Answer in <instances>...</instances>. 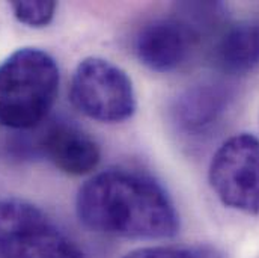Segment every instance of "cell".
I'll use <instances>...</instances> for the list:
<instances>
[{
    "label": "cell",
    "mask_w": 259,
    "mask_h": 258,
    "mask_svg": "<svg viewBox=\"0 0 259 258\" xmlns=\"http://www.w3.org/2000/svg\"><path fill=\"white\" fill-rule=\"evenodd\" d=\"M78 219L92 231L127 239L160 240L180 230L178 211L149 175L107 169L89 178L75 199Z\"/></svg>",
    "instance_id": "obj_1"
},
{
    "label": "cell",
    "mask_w": 259,
    "mask_h": 258,
    "mask_svg": "<svg viewBox=\"0 0 259 258\" xmlns=\"http://www.w3.org/2000/svg\"><path fill=\"white\" fill-rule=\"evenodd\" d=\"M59 92V68L44 50L24 47L0 64V126L29 130L50 114Z\"/></svg>",
    "instance_id": "obj_2"
},
{
    "label": "cell",
    "mask_w": 259,
    "mask_h": 258,
    "mask_svg": "<svg viewBox=\"0 0 259 258\" xmlns=\"http://www.w3.org/2000/svg\"><path fill=\"white\" fill-rule=\"evenodd\" d=\"M0 257L86 258L46 211L18 198L0 199Z\"/></svg>",
    "instance_id": "obj_3"
},
{
    "label": "cell",
    "mask_w": 259,
    "mask_h": 258,
    "mask_svg": "<svg viewBox=\"0 0 259 258\" xmlns=\"http://www.w3.org/2000/svg\"><path fill=\"white\" fill-rule=\"evenodd\" d=\"M69 98L75 109L100 123H122L136 112V94L128 74L103 58H86L77 65Z\"/></svg>",
    "instance_id": "obj_4"
},
{
    "label": "cell",
    "mask_w": 259,
    "mask_h": 258,
    "mask_svg": "<svg viewBox=\"0 0 259 258\" xmlns=\"http://www.w3.org/2000/svg\"><path fill=\"white\" fill-rule=\"evenodd\" d=\"M208 178L217 198L229 208L259 214V139L241 133L215 151Z\"/></svg>",
    "instance_id": "obj_5"
},
{
    "label": "cell",
    "mask_w": 259,
    "mask_h": 258,
    "mask_svg": "<svg viewBox=\"0 0 259 258\" xmlns=\"http://www.w3.org/2000/svg\"><path fill=\"white\" fill-rule=\"evenodd\" d=\"M202 33L181 14L148 21L137 32L134 53L157 72H170L189 62L200 44Z\"/></svg>",
    "instance_id": "obj_6"
},
{
    "label": "cell",
    "mask_w": 259,
    "mask_h": 258,
    "mask_svg": "<svg viewBox=\"0 0 259 258\" xmlns=\"http://www.w3.org/2000/svg\"><path fill=\"white\" fill-rule=\"evenodd\" d=\"M232 101L231 88L220 80H202L186 88L172 106L177 129L187 136H202L214 129Z\"/></svg>",
    "instance_id": "obj_7"
},
{
    "label": "cell",
    "mask_w": 259,
    "mask_h": 258,
    "mask_svg": "<svg viewBox=\"0 0 259 258\" xmlns=\"http://www.w3.org/2000/svg\"><path fill=\"white\" fill-rule=\"evenodd\" d=\"M39 145L49 160L68 175H86L98 166L101 159L97 142L71 123L50 126Z\"/></svg>",
    "instance_id": "obj_8"
},
{
    "label": "cell",
    "mask_w": 259,
    "mask_h": 258,
    "mask_svg": "<svg viewBox=\"0 0 259 258\" xmlns=\"http://www.w3.org/2000/svg\"><path fill=\"white\" fill-rule=\"evenodd\" d=\"M212 62L228 76H244L259 68L258 21L228 26L214 43Z\"/></svg>",
    "instance_id": "obj_9"
},
{
    "label": "cell",
    "mask_w": 259,
    "mask_h": 258,
    "mask_svg": "<svg viewBox=\"0 0 259 258\" xmlns=\"http://www.w3.org/2000/svg\"><path fill=\"white\" fill-rule=\"evenodd\" d=\"M56 2H11L15 18L30 27H44L55 17Z\"/></svg>",
    "instance_id": "obj_10"
},
{
    "label": "cell",
    "mask_w": 259,
    "mask_h": 258,
    "mask_svg": "<svg viewBox=\"0 0 259 258\" xmlns=\"http://www.w3.org/2000/svg\"><path fill=\"white\" fill-rule=\"evenodd\" d=\"M124 258H219L206 248L187 246H152L130 252Z\"/></svg>",
    "instance_id": "obj_11"
}]
</instances>
